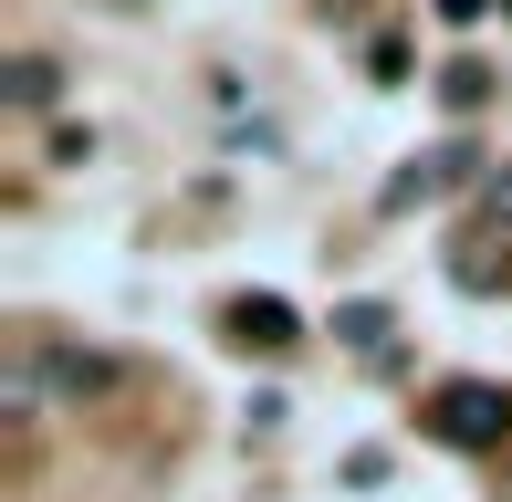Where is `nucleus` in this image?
<instances>
[{"label": "nucleus", "instance_id": "nucleus-1", "mask_svg": "<svg viewBox=\"0 0 512 502\" xmlns=\"http://www.w3.org/2000/svg\"><path fill=\"white\" fill-rule=\"evenodd\" d=\"M429 429H439L450 450H492L502 429H512V398H502L492 377H450V387L429 398Z\"/></svg>", "mask_w": 512, "mask_h": 502}, {"label": "nucleus", "instance_id": "nucleus-2", "mask_svg": "<svg viewBox=\"0 0 512 502\" xmlns=\"http://www.w3.org/2000/svg\"><path fill=\"white\" fill-rule=\"evenodd\" d=\"M220 325H230V346H241V356H283L293 335H304V325H293V304H283V293H241V304H230Z\"/></svg>", "mask_w": 512, "mask_h": 502}, {"label": "nucleus", "instance_id": "nucleus-3", "mask_svg": "<svg viewBox=\"0 0 512 502\" xmlns=\"http://www.w3.org/2000/svg\"><path fill=\"white\" fill-rule=\"evenodd\" d=\"M460 168H471V147H460V136H450V147H429V157H408V168L387 178V210H418V199H439Z\"/></svg>", "mask_w": 512, "mask_h": 502}, {"label": "nucleus", "instance_id": "nucleus-4", "mask_svg": "<svg viewBox=\"0 0 512 502\" xmlns=\"http://www.w3.org/2000/svg\"><path fill=\"white\" fill-rule=\"evenodd\" d=\"M53 63H42V53H11V63H0V95H11V105H53Z\"/></svg>", "mask_w": 512, "mask_h": 502}, {"label": "nucleus", "instance_id": "nucleus-5", "mask_svg": "<svg viewBox=\"0 0 512 502\" xmlns=\"http://www.w3.org/2000/svg\"><path fill=\"white\" fill-rule=\"evenodd\" d=\"M439 95H450V105H460V116H471V105H481V95H492V74H481V63H450V74H439Z\"/></svg>", "mask_w": 512, "mask_h": 502}, {"label": "nucleus", "instance_id": "nucleus-6", "mask_svg": "<svg viewBox=\"0 0 512 502\" xmlns=\"http://www.w3.org/2000/svg\"><path fill=\"white\" fill-rule=\"evenodd\" d=\"M335 335H345V346H377V335H387V304H345Z\"/></svg>", "mask_w": 512, "mask_h": 502}, {"label": "nucleus", "instance_id": "nucleus-7", "mask_svg": "<svg viewBox=\"0 0 512 502\" xmlns=\"http://www.w3.org/2000/svg\"><path fill=\"white\" fill-rule=\"evenodd\" d=\"M481 220H492V231H512V168L481 178Z\"/></svg>", "mask_w": 512, "mask_h": 502}, {"label": "nucleus", "instance_id": "nucleus-8", "mask_svg": "<svg viewBox=\"0 0 512 502\" xmlns=\"http://www.w3.org/2000/svg\"><path fill=\"white\" fill-rule=\"evenodd\" d=\"M481 11H492V0H439V21H450V32H471Z\"/></svg>", "mask_w": 512, "mask_h": 502}]
</instances>
